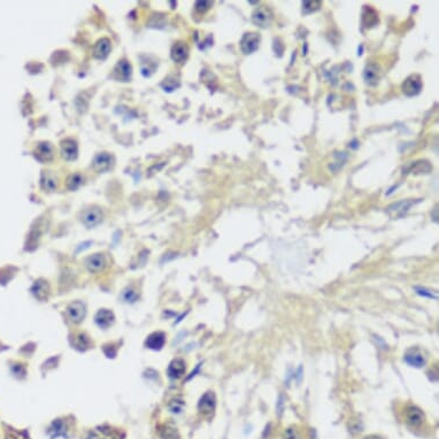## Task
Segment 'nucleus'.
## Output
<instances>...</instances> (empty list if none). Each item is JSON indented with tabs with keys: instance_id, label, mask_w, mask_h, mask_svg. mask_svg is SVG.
Here are the masks:
<instances>
[{
	"instance_id": "obj_1",
	"label": "nucleus",
	"mask_w": 439,
	"mask_h": 439,
	"mask_svg": "<svg viewBox=\"0 0 439 439\" xmlns=\"http://www.w3.org/2000/svg\"><path fill=\"white\" fill-rule=\"evenodd\" d=\"M402 92L407 97H414L422 90V80L418 75H411L402 83Z\"/></svg>"
},
{
	"instance_id": "obj_2",
	"label": "nucleus",
	"mask_w": 439,
	"mask_h": 439,
	"mask_svg": "<svg viewBox=\"0 0 439 439\" xmlns=\"http://www.w3.org/2000/svg\"><path fill=\"white\" fill-rule=\"evenodd\" d=\"M260 36L257 32H246L241 41V48L245 54H251L259 48Z\"/></svg>"
},
{
	"instance_id": "obj_3",
	"label": "nucleus",
	"mask_w": 439,
	"mask_h": 439,
	"mask_svg": "<svg viewBox=\"0 0 439 439\" xmlns=\"http://www.w3.org/2000/svg\"><path fill=\"white\" fill-rule=\"evenodd\" d=\"M271 19H273L271 13L266 7L257 8L252 14V20H253L254 23L261 28H267L270 24Z\"/></svg>"
},
{
	"instance_id": "obj_4",
	"label": "nucleus",
	"mask_w": 439,
	"mask_h": 439,
	"mask_svg": "<svg viewBox=\"0 0 439 439\" xmlns=\"http://www.w3.org/2000/svg\"><path fill=\"white\" fill-rule=\"evenodd\" d=\"M406 420L412 427H420L424 422V413L416 406H409L406 411Z\"/></svg>"
},
{
	"instance_id": "obj_5",
	"label": "nucleus",
	"mask_w": 439,
	"mask_h": 439,
	"mask_svg": "<svg viewBox=\"0 0 439 439\" xmlns=\"http://www.w3.org/2000/svg\"><path fill=\"white\" fill-rule=\"evenodd\" d=\"M103 220V212L99 208H91L84 212L82 222L87 225L88 228H93L97 224H99Z\"/></svg>"
},
{
	"instance_id": "obj_6",
	"label": "nucleus",
	"mask_w": 439,
	"mask_h": 439,
	"mask_svg": "<svg viewBox=\"0 0 439 439\" xmlns=\"http://www.w3.org/2000/svg\"><path fill=\"white\" fill-rule=\"evenodd\" d=\"M53 153H54L53 146H52L50 143L44 142V143L38 144L37 147H36L35 156L39 160V161L47 162V161H51V160L53 159V155H54Z\"/></svg>"
},
{
	"instance_id": "obj_7",
	"label": "nucleus",
	"mask_w": 439,
	"mask_h": 439,
	"mask_svg": "<svg viewBox=\"0 0 439 439\" xmlns=\"http://www.w3.org/2000/svg\"><path fill=\"white\" fill-rule=\"evenodd\" d=\"M114 165V158L113 155H110V153H100L94 158L93 161V168L97 172H106Z\"/></svg>"
},
{
	"instance_id": "obj_8",
	"label": "nucleus",
	"mask_w": 439,
	"mask_h": 439,
	"mask_svg": "<svg viewBox=\"0 0 439 439\" xmlns=\"http://www.w3.org/2000/svg\"><path fill=\"white\" fill-rule=\"evenodd\" d=\"M189 57V47L185 43L178 42L172 48V58L177 64H184Z\"/></svg>"
},
{
	"instance_id": "obj_9",
	"label": "nucleus",
	"mask_w": 439,
	"mask_h": 439,
	"mask_svg": "<svg viewBox=\"0 0 439 439\" xmlns=\"http://www.w3.org/2000/svg\"><path fill=\"white\" fill-rule=\"evenodd\" d=\"M77 144L73 139H65L61 143V154L66 160H75L77 158Z\"/></svg>"
},
{
	"instance_id": "obj_10",
	"label": "nucleus",
	"mask_w": 439,
	"mask_h": 439,
	"mask_svg": "<svg viewBox=\"0 0 439 439\" xmlns=\"http://www.w3.org/2000/svg\"><path fill=\"white\" fill-rule=\"evenodd\" d=\"M215 404H216V400H215L214 393L207 392L201 397L200 401H199L198 408H199V411H200L201 413H204V414H211V413L214 412Z\"/></svg>"
},
{
	"instance_id": "obj_11",
	"label": "nucleus",
	"mask_w": 439,
	"mask_h": 439,
	"mask_svg": "<svg viewBox=\"0 0 439 439\" xmlns=\"http://www.w3.org/2000/svg\"><path fill=\"white\" fill-rule=\"evenodd\" d=\"M110 52V42L108 38H101L97 42V44L93 47V55L94 58L99 60H105L108 57Z\"/></svg>"
},
{
	"instance_id": "obj_12",
	"label": "nucleus",
	"mask_w": 439,
	"mask_h": 439,
	"mask_svg": "<svg viewBox=\"0 0 439 439\" xmlns=\"http://www.w3.org/2000/svg\"><path fill=\"white\" fill-rule=\"evenodd\" d=\"M67 313L74 322H81V321L84 319L87 310H85L84 304L80 303V301H76V303L70 304L69 306H68Z\"/></svg>"
},
{
	"instance_id": "obj_13",
	"label": "nucleus",
	"mask_w": 439,
	"mask_h": 439,
	"mask_svg": "<svg viewBox=\"0 0 439 439\" xmlns=\"http://www.w3.org/2000/svg\"><path fill=\"white\" fill-rule=\"evenodd\" d=\"M116 432L112 430L110 428L107 427H100L94 429V430L90 431L88 437L85 439H117Z\"/></svg>"
},
{
	"instance_id": "obj_14",
	"label": "nucleus",
	"mask_w": 439,
	"mask_h": 439,
	"mask_svg": "<svg viewBox=\"0 0 439 439\" xmlns=\"http://www.w3.org/2000/svg\"><path fill=\"white\" fill-rule=\"evenodd\" d=\"M114 76L117 80L121 81H129L131 77V65L127 60H121L119 64L116 65V67L114 68Z\"/></svg>"
},
{
	"instance_id": "obj_15",
	"label": "nucleus",
	"mask_w": 439,
	"mask_h": 439,
	"mask_svg": "<svg viewBox=\"0 0 439 439\" xmlns=\"http://www.w3.org/2000/svg\"><path fill=\"white\" fill-rule=\"evenodd\" d=\"M363 78H365L366 83L369 85H376L378 83L379 80V68L377 65L369 64L365 68L363 71Z\"/></svg>"
},
{
	"instance_id": "obj_16",
	"label": "nucleus",
	"mask_w": 439,
	"mask_h": 439,
	"mask_svg": "<svg viewBox=\"0 0 439 439\" xmlns=\"http://www.w3.org/2000/svg\"><path fill=\"white\" fill-rule=\"evenodd\" d=\"M105 266H106V260H105L103 254H93L90 258H88L87 267L89 268L90 271L98 273V271L103 270Z\"/></svg>"
},
{
	"instance_id": "obj_17",
	"label": "nucleus",
	"mask_w": 439,
	"mask_h": 439,
	"mask_svg": "<svg viewBox=\"0 0 439 439\" xmlns=\"http://www.w3.org/2000/svg\"><path fill=\"white\" fill-rule=\"evenodd\" d=\"M185 373V362L182 359L173 360L168 367V376L172 378H179Z\"/></svg>"
},
{
	"instance_id": "obj_18",
	"label": "nucleus",
	"mask_w": 439,
	"mask_h": 439,
	"mask_svg": "<svg viewBox=\"0 0 439 439\" xmlns=\"http://www.w3.org/2000/svg\"><path fill=\"white\" fill-rule=\"evenodd\" d=\"M96 322L103 329H107L114 322V314L108 309H100L96 315Z\"/></svg>"
},
{
	"instance_id": "obj_19",
	"label": "nucleus",
	"mask_w": 439,
	"mask_h": 439,
	"mask_svg": "<svg viewBox=\"0 0 439 439\" xmlns=\"http://www.w3.org/2000/svg\"><path fill=\"white\" fill-rule=\"evenodd\" d=\"M166 343V336L163 332H153L152 335L149 336V338L146 339V346L150 347L152 350H160L165 345Z\"/></svg>"
},
{
	"instance_id": "obj_20",
	"label": "nucleus",
	"mask_w": 439,
	"mask_h": 439,
	"mask_svg": "<svg viewBox=\"0 0 439 439\" xmlns=\"http://www.w3.org/2000/svg\"><path fill=\"white\" fill-rule=\"evenodd\" d=\"M405 361L407 362L409 366L416 367V368H421V367H423L425 365L424 356L418 352H412L406 354Z\"/></svg>"
},
{
	"instance_id": "obj_21",
	"label": "nucleus",
	"mask_w": 439,
	"mask_h": 439,
	"mask_svg": "<svg viewBox=\"0 0 439 439\" xmlns=\"http://www.w3.org/2000/svg\"><path fill=\"white\" fill-rule=\"evenodd\" d=\"M83 182L84 177L81 174H71L69 177L67 178V188L71 190V191H75V190H77L83 184Z\"/></svg>"
},
{
	"instance_id": "obj_22",
	"label": "nucleus",
	"mask_w": 439,
	"mask_h": 439,
	"mask_svg": "<svg viewBox=\"0 0 439 439\" xmlns=\"http://www.w3.org/2000/svg\"><path fill=\"white\" fill-rule=\"evenodd\" d=\"M42 185L43 188L47 190V191H53V190L57 188V179L51 175H43Z\"/></svg>"
},
{
	"instance_id": "obj_23",
	"label": "nucleus",
	"mask_w": 439,
	"mask_h": 439,
	"mask_svg": "<svg viewBox=\"0 0 439 439\" xmlns=\"http://www.w3.org/2000/svg\"><path fill=\"white\" fill-rule=\"evenodd\" d=\"M183 406H184V402H183L182 400H177V399H175V400L172 401L169 404V408L173 413H181Z\"/></svg>"
},
{
	"instance_id": "obj_24",
	"label": "nucleus",
	"mask_w": 439,
	"mask_h": 439,
	"mask_svg": "<svg viewBox=\"0 0 439 439\" xmlns=\"http://www.w3.org/2000/svg\"><path fill=\"white\" fill-rule=\"evenodd\" d=\"M284 439H299V435H298V432H297L296 429L290 428V429H287L286 431H285Z\"/></svg>"
},
{
	"instance_id": "obj_25",
	"label": "nucleus",
	"mask_w": 439,
	"mask_h": 439,
	"mask_svg": "<svg viewBox=\"0 0 439 439\" xmlns=\"http://www.w3.org/2000/svg\"><path fill=\"white\" fill-rule=\"evenodd\" d=\"M212 5H213V2H211V1H198L196 4V8H197V11H199V12H205L206 9H208Z\"/></svg>"
},
{
	"instance_id": "obj_26",
	"label": "nucleus",
	"mask_w": 439,
	"mask_h": 439,
	"mask_svg": "<svg viewBox=\"0 0 439 439\" xmlns=\"http://www.w3.org/2000/svg\"><path fill=\"white\" fill-rule=\"evenodd\" d=\"M415 290H416V292H417V294H420V296L428 297V298H435V299H437V296H435V294L430 292V291L422 289V287H415Z\"/></svg>"
},
{
	"instance_id": "obj_27",
	"label": "nucleus",
	"mask_w": 439,
	"mask_h": 439,
	"mask_svg": "<svg viewBox=\"0 0 439 439\" xmlns=\"http://www.w3.org/2000/svg\"><path fill=\"white\" fill-rule=\"evenodd\" d=\"M136 298H137L136 293H133L132 291H129V292L124 293V299H126L127 301H133V300H136Z\"/></svg>"
},
{
	"instance_id": "obj_28",
	"label": "nucleus",
	"mask_w": 439,
	"mask_h": 439,
	"mask_svg": "<svg viewBox=\"0 0 439 439\" xmlns=\"http://www.w3.org/2000/svg\"><path fill=\"white\" fill-rule=\"evenodd\" d=\"M363 439H384V438L379 437V436H376V435H372V436H367V437H365Z\"/></svg>"
}]
</instances>
